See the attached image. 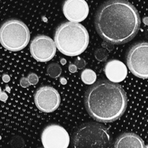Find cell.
<instances>
[{"label":"cell","mask_w":148,"mask_h":148,"mask_svg":"<svg viewBox=\"0 0 148 148\" xmlns=\"http://www.w3.org/2000/svg\"><path fill=\"white\" fill-rule=\"evenodd\" d=\"M114 147L116 148L147 147L141 137L134 133H124V134L120 135L116 140Z\"/></svg>","instance_id":"obj_12"},{"label":"cell","mask_w":148,"mask_h":148,"mask_svg":"<svg viewBox=\"0 0 148 148\" xmlns=\"http://www.w3.org/2000/svg\"><path fill=\"white\" fill-rule=\"evenodd\" d=\"M62 64H65V59H62Z\"/></svg>","instance_id":"obj_23"},{"label":"cell","mask_w":148,"mask_h":148,"mask_svg":"<svg viewBox=\"0 0 148 148\" xmlns=\"http://www.w3.org/2000/svg\"><path fill=\"white\" fill-rule=\"evenodd\" d=\"M1 92V88H0V92Z\"/></svg>","instance_id":"obj_24"},{"label":"cell","mask_w":148,"mask_h":148,"mask_svg":"<svg viewBox=\"0 0 148 148\" xmlns=\"http://www.w3.org/2000/svg\"><path fill=\"white\" fill-rule=\"evenodd\" d=\"M30 31L23 21L11 19L0 27V43L10 51H19L27 46L30 41Z\"/></svg>","instance_id":"obj_5"},{"label":"cell","mask_w":148,"mask_h":148,"mask_svg":"<svg viewBox=\"0 0 148 148\" xmlns=\"http://www.w3.org/2000/svg\"><path fill=\"white\" fill-rule=\"evenodd\" d=\"M106 76L107 79L114 83H119L125 79L127 75V68L122 62L111 60L105 66Z\"/></svg>","instance_id":"obj_11"},{"label":"cell","mask_w":148,"mask_h":148,"mask_svg":"<svg viewBox=\"0 0 148 148\" xmlns=\"http://www.w3.org/2000/svg\"><path fill=\"white\" fill-rule=\"evenodd\" d=\"M27 81H28L30 85H35L38 82L39 78L38 75L35 73H30L27 77Z\"/></svg>","instance_id":"obj_16"},{"label":"cell","mask_w":148,"mask_h":148,"mask_svg":"<svg viewBox=\"0 0 148 148\" xmlns=\"http://www.w3.org/2000/svg\"><path fill=\"white\" fill-rule=\"evenodd\" d=\"M69 141L66 130L58 124L48 125L41 133V143L45 148H66Z\"/></svg>","instance_id":"obj_8"},{"label":"cell","mask_w":148,"mask_h":148,"mask_svg":"<svg viewBox=\"0 0 148 148\" xmlns=\"http://www.w3.org/2000/svg\"><path fill=\"white\" fill-rule=\"evenodd\" d=\"M60 81H61V82H62V83L63 84V85H65V84L66 83V79H64V78H62Z\"/></svg>","instance_id":"obj_22"},{"label":"cell","mask_w":148,"mask_h":148,"mask_svg":"<svg viewBox=\"0 0 148 148\" xmlns=\"http://www.w3.org/2000/svg\"><path fill=\"white\" fill-rule=\"evenodd\" d=\"M95 57L98 62H105L108 57V51L106 48H100L95 50Z\"/></svg>","instance_id":"obj_15"},{"label":"cell","mask_w":148,"mask_h":148,"mask_svg":"<svg viewBox=\"0 0 148 148\" xmlns=\"http://www.w3.org/2000/svg\"><path fill=\"white\" fill-rule=\"evenodd\" d=\"M63 12L69 21L80 23L88 17L89 7L85 0H65L63 4Z\"/></svg>","instance_id":"obj_10"},{"label":"cell","mask_w":148,"mask_h":148,"mask_svg":"<svg viewBox=\"0 0 148 148\" xmlns=\"http://www.w3.org/2000/svg\"><path fill=\"white\" fill-rule=\"evenodd\" d=\"M35 104L40 111L51 113L59 108L61 97L54 88L49 85L40 87L34 95Z\"/></svg>","instance_id":"obj_9"},{"label":"cell","mask_w":148,"mask_h":148,"mask_svg":"<svg viewBox=\"0 0 148 148\" xmlns=\"http://www.w3.org/2000/svg\"><path fill=\"white\" fill-rule=\"evenodd\" d=\"M89 40L88 30L79 23H62L54 34L56 49L68 56H77L83 53L88 48Z\"/></svg>","instance_id":"obj_3"},{"label":"cell","mask_w":148,"mask_h":148,"mask_svg":"<svg viewBox=\"0 0 148 148\" xmlns=\"http://www.w3.org/2000/svg\"><path fill=\"white\" fill-rule=\"evenodd\" d=\"M147 42H141L132 46L127 54V64L132 73L141 79H147Z\"/></svg>","instance_id":"obj_6"},{"label":"cell","mask_w":148,"mask_h":148,"mask_svg":"<svg viewBox=\"0 0 148 148\" xmlns=\"http://www.w3.org/2000/svg\"><path fill=\"white\" fill-rule=\"evenodd\" d=\"M30 51L33 59L39 62H47L54 57L56 46L54 40L43 35L37 36L30 45Z\"/></svg>","instance_id":"obj_7"},{"label":"cell","mask_w":148,"mask_h":148,"mask_svg":"<svg viewBox=\"0 0 148 148\" xmlns=\"http://www.w3.org/2000/svg\"><path fill=\"white\" fill-rule=\"evenodd\" d=\"M47 75H49L50 77L57 78L62 74V68L61 66L57 63H51L47 67Z\"/></svg>","instance_id":"obj_14"},{"label":"cell","mask_w":148,"mask_h":148,"mask_svg":"<svg viewBox=\"0 0 148 148\" xmlns=\"http://www.w3.org/2000/svg\"><path fill=\"white\" fill-rule=\"evenodd\" d=\"M72 145L75 148L108 147L111 145V136L104 126L95 122L85 123L75 130Z\"/></svg>","instance_id":"obj_4"},{"label":"cell","mask_w":148,"mask_h":148,"mask_svg":"<svg viewBox=\"0 0 148 148\" xmlns=\"http://www.w3.org/2000/svg\"><path fill=\"white\" fill-rule=\"evenodd\" d=\"M75 64L77 69H82L86 66V62H85V61L83 59H82V58L77 57L76 59V60H75Z\"/></svg>","instance_id":"obj_17"},{"label":"cell","mask_w":148,"mask_h":148,"mask_svg":"<svg viewBox=\"0 0 148 148\" xmlns=\"http://www.w3.org/2000/svg\"><path fill=\"white\" fill-rule=\"evenodd\" d=\"M97 75L93 70L85 69L81 73V79L85 85H92L96 81Z\"/></svg>","instance_id":"obj_13"},{"label":"cell","mask_w":148,"mask_h":148,"mask_svg":"<svg viewBox=\"0 0 148 148\" xmlns=\"http://www.w3.org/2000/svg\"><path fill=\"white\" fill-rule=\"evenodd\" d=\"M85 106L97 121L110 123L121 118L127 107V97L119 85L108 80L94 82L87 90Z\"/></svg>","instance_id":"obj_2"},{"label":"cell","mask_w":148,"mask_h":148,"mask_svg":"<svg viewBox=\"0 0 148 148\" xmlns=\"http://www.w3.org/2000/svg\"><path fill=\"white\" fill-rule=\"evenodd\" d=\"M20 83V86L23 87V88H27V87L30 86V84H29L28 81H27V77H23L21 78Z\"/></svg>","instance_id":"obj_18"},{"label":"cell","mask_w":148,"mask_h":148,"mask_svg":"<svg viewBox=\"0 0 148 148\" xmlns=\"http://www.w3.org/2000/svg\"><path fill=\"white\" fill-rule=\"evenodd\" d=\"M141 19L133 4L126 0H109L97 11V32L107 43L121 45L132 40L140 30Z\"/></svg>","instance_id":"obj_1"},{"label":"cell","mask_w":148,"mask_h":148,"mask_svg":"<svg viewBox=\"0 0 148 148\" xmlns=\"http://www.w3.org/2000/svg\"><path fill=\"white\" fill-rule=\"evenodd\" d=\"M7 98H8V96H7V94L5 93L4 92H0V101H6L7 100Z\"/></svg>","instance_id":"obj_20"},{"label":"cell","mask_w":148,"mask_h":148,"mask_svg":"<svg viewBox=\"0 0 148 148\" xmlns=\"http://www.w3.org/2000/svg\"><path fill=\"white\" fill-rule=\"evenodd\" d=\"M2 79H3V81H4V82H8L10 80V76H9V75H4V76L2 77Z\"/></svg>","instance_id":"obj_21"},{"label":"cell","mask_w":148,"mask_h":148,"mask_svg":"<svg viewBox=\"0 0 148 148\" xmlns=\"http://www.w3.org/2000/svg\"><path fill=\"white\" fill-rule=\"evenodd\" d=\"M69 70L71 73H75V72H76L77 70V68L75 66V64H71L69 65Z\"/></svg>","instance_id":"obj_19"}]
</instances>
